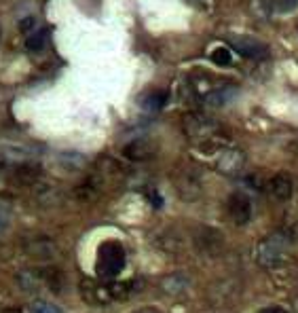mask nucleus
Returning a JSON list of instances; mask_svg holds the SVG:
<instances>
[{"label": "nucleus", "mask_w": 298, "mask_h": 313, "mask_svg": "<svg viewBox=\"0 0 298 313\" xmlns=\"http://www.w3.org/2000/svg\"><path fill=\"white\" fill-rule=\"evenodd\" d=\"M125 262H127V254L121 241L117 239L102 241L97 248V256H95V271L102 279L117 277L125 269Z\"/></svg>", "instance_id": "obj_1"}, {"label": "nucleus", "mask_w": 298, "mask_h": 313, "mask_svg": "<svg viewBox=\"0 0 298 313\" xmlns=\"http://www.w3.org/2000/svg\"><path fill=\"white\" fill-rule=\"evenodd\" d=\"M285 244H287V237L283 233H273L271 237H266L258 246L256 258H258V262L264 269H273L281 262L283 252H285Z\"/></svg>", "instance_id": "obj_2"}, {"label": "nucleus", "mask_w": 298, "mask_h": 313, "mask_svg": "<svg viewBox=\"0 0 298 313\" xmlns=\"http://www.w3.org/2000/svg\"><path fill=\"white\" fill-rule=\"evenodd\" d=\"M227 212L235 225H248L252 218V201L245 193H233L227 201Z\"/></svg>", "instance_id": "obj_3"}, {"label": "nucleus", "mask_w": 298, "mask_h": 313, "mask_svg": "<svg viewBox=\"0 0 298 313\" xmlns=\"http://www.w3.org/2000/svg\"><path fill=\"white\" fill-rule=\"evenodd\" d=\"M123 155H125L129 161H133V163H144V161H148L157 155V144L152 142V140L138 138L123 148Z\"/></svg>", "instance_id": "obj_4"}, {"label": "nucleus", "mask_w": 298, "mask_h": 313, "mask_svg": "<svg viewBox=\"0 0 298 313\" xmlns=\"http://www.w3.org/2000/svg\"><path fill=\"white\" fill-rule=\"evenodd\" d=\"M184 129H186V134L190 138H214L216 131H218V125L214 123L212 119L208 117H201V115H190L186 119V123H184Z\"/></svg>", "instance_id": "obj_5"}, {"label": "nucleus", "mask_w": 298, "mask_h": 313, "mask_svg": "<svg viewBox=\"0 0 298 313\" xmlns=\"http://www.w3.org/2000/svg\"><path fill=\"white\" fill-rule=\"evenodd\" d=\"M243 165H245V155L241 153L239 148H229V150H224V153L218 157V163H216L218 171H222V174H227V176H237V174H241Z\"/></svg>", "instance_id": "obj_6"}, {"label": "nucleus", "mask_w": 298, "mask_h": 313, "mask_svg": "<svg viewBox=\"0 0 298 313\" xmlns=\"http://www.w3.org/2000/svg\"><path fill=\"white\" fill-rule=\"evenodd\" d=\"M233 47L239 55L250 57V59L269 57V49H266V45H262L260 40H254V38H233Z\"/></svg>", "instance_id": "obj_7"}, {"label": "nucleus", "mask_w": 298, "mask_h": 313, "mask_svg": "<svg viewBox=\"0 0 298 313\" xmlns=\"http://www.w3.org/2000/svg\"><path fill=\"white\" fill-rule=\"evenodd\" d=\"M142 290L138 279H129V281H112V284H106V292L110 300H127L131 296H136Z\"/></svg>", "instance_id": "obj_8"}, {"label": "nucleus", "mask_w": 298, "mask_h": 313, "mask_svg": "<svg viewBox=\"0 0 298 313\" xmlns=\"http://www.w3.org/2000/svg\"><path fill=\"white\" fill-rule=\"evenodd\" d=\"M237 93V87L233 85H222V87H216L212 91L203 93V104L205 106H212V108H220V106H227L231 99Z\"/></svg>", "instance_id": "obj_9"}, {"label": "nucleus", "mask_w": 298, "mask_h": 313, "mask_svg": "<svg viewBox=\"0 0 298 313\" xmlns=\"http://www.w3.org/2000/svg\"><path fill=\"white\" fill-rule=\"evenodd\" d=\"M80 296H83L89 305H104V302H110L106 286H97L95 281H91V279L80 281Z\"/></svg>", "instance_id": "obj_10"}, {"label": "nucleus", "mask_w": 298, "mask_h": 313, "mask_svg": "<svg viewBox=\"0 0 298 313\" xmlns=\"http://www.w3.org/2000/svg\"><path fill=\"white\" fill-rule=\"evenodd\" d=\"M292 190H294V184H292V178L287 174H275L269 180V193L277 201H287L292 197Z\"/></svg>", "instance_id": "obj_11"}, {"label": "nucleus", "mask_w": 298, "mask_h": 313, "mask_svg": "<svg viewBox=\"0 0 298 313\" xmlns=\"http://www.w3.org/2000/svg\"><path fill=\"white\" fill-rule=\"evenodd\" d=\"M169 102V93L163 91V89H157V91H150L142 97V108L146 110V113H159L167 106Z\"/></svg>", "instance_id": "obj_12"}, {"label": "nucleus", "mask_w": 298, "mask_h": 313, "mask_svg": "<svg viewBox=\"0 0 298 313\" xmlns=\"http://www.w3.org/2000/svg\"><path fill=\"white\" fill-rule=\"evenodd\" d=\"M55 252L57 250L53 246V241H49V239H40V241H34L32 246H28V254L40 260H51L55 256Z\"/></svg>", "instance_id": "obj_13"}, {"label": "nucleus", "mask_w": 298, "mask_h": 313, "mask_svg": "<svg viewBox=\"0 0 298 313\" xmlns=\"http://www.w3.org/2000/svg\"><path fill=\"white\" fill-rule=\"evenodd\" d=\"M40 279H43V286H47L53 292H61V286H64V273L57 267H47L40 271Z\"/></svg>", "instance_id": "obj_14"}, {"label": "nucleus", "mask_w": 298, "mask_h": 313, "mask_svg": "<svg viewBox=\"0 0 298 313\" xmlns=\"http://www.w3.org/2000/svg\"><path fill=\"white\" fill-rule=\"evenodd\" d=\"M186 288H188V279L184 275H180V273L169 275V277L163 279V290L169 292V294H182Z\"/></svg>", "instance_id": "obj_15"}, {"label": "nucleus", "mask_w": 298, "mask_h": 313, "mask_svg": "<svg viewBox=\"0 0 298 313\" xmlns=\"http://www.w3.org/2000/svg\"><path fill=\"white\" fill-rule=\"evenodd\" d=\"M13 222V205L11 201L0 197V235H5Z\"/></svg>", "instance_id": "obj_16"}, {"label": "nucleus", "mask_w": 298, "mask_h": 313, "mask_svg": "<svg viewBox=\"0 0 298 313\" xmlns=\"http://www.w3.org/2000/svg\"><path fill=\"white\" fill-rule=\"evenodd\" d=\"M47 45V30L45 28H36L34 32H30L28 40H26V47L30 51H43Z\"/></svg>", "instance_id": "obj_17"}, {"label": "nucleus", "mask_w": 298, "mask_h": 313, "mask_svg": "<svg viewBox=\"0 0 298 313\" xmlns=\"http://www.w3.org/2000/svg\"><path fill=\"white\" fill-rule=\"evenodd\" d=\"M210 59L216 66L229 68L233 64V53H231V49H227V47H216L212 51V55H210Z\"/></svg>", "instance_id": "obj_18"}, {"label": "nucleus", "mask_w": 298, "mask_h": 313, "mask_svg": "<svg viewBox=\"0 0 298 313\" xmlns=\"http://www.w3.org/2000/svg\"><path fill=\"white\" fill-rule=\"evenodd\" d=\"M30 313H64L55 302H49L45 298H36L30 302Z\"/></svg>", "instance_id": "obj_19"}, {"label": "nucleus", "mask_w": 298, "mask_h": 313, "mask_svg": "<svg viewBox=\"0 0 298 313\" xmlns=\"http://www.w3.org/2000/svg\"><path fill=\"white\" fill-rule=\"evenodd\" d=\"M61 165H66L68 169H80L85 165V157H80L76 153H66V155H61Z\"/></svg>", "instance_id": "obj_20"}, {"label": "nucleus", "mask_w": 298, "mask_h": 313, "mask_svg": "<svg viewBox=\"0 0 298 313\" xmlns=\"http://www.w3.org/2000/svg\"><path fill=\"white\" fill-rule=\"evenodd\" d=\"M19 30H22V32H34V30H36V19L34 17L22 19V22H19Z\"/></svg>", "instance_id": "obj_21"}, {"label": "nucleus", "mask_w": 298, "mask_h": 313, "mask_svg": "<svg viewBox=\"0 0 298 313\" xmlns=\"http://www.w3.org/2000/svg\"><path fill=\"white\" fill-rule=\"evenodd\" d=\"M277 5H279L281 11H292V9L298 5V0H279Z\"/></svg>", "instance_id": "obj_22"}, {"label": "nucleus", "mask_w": 298, "mask_h": 313, "mask_svg": "<svg viewBox=\"0 0 298 313\" xmlns=\"http://www.w3.org/2000/svg\"><path fill=\"white\" fill-rule=\"evenodd\" d=\"M258 313H287L283 307H262L258 309Z\"/></svg>", "instance_id": "obj_23"}, {"label": "nucleus", "mask_w": 298, "mask_h": 313, "mask_svg": "<svg viewBox=\"0 0 298 313\" xmlns=\"http://www.w3.org/2000/svg\"><path fill=\"white\" fill-rule=\"evenodd\" d=\"M133 313H161L157 307H144V309H138V311H133Z\"/></svg>", "instance_id": "obj_24"}, {"label": "nucleus", "mask_w": 298, "mask_h": 313, "mask_svg": "<svg viewBox=\"0 0 298 313\" xmlns=\"http://www.w3.org/2000/svg\"><path fill=\"white\" fill-rule=\"evenodd\" d=\"M0 313H24L19 307H9V309H5V311H0Z\"/></svg>", "instance_id": "obj_25"}]
</instances>
